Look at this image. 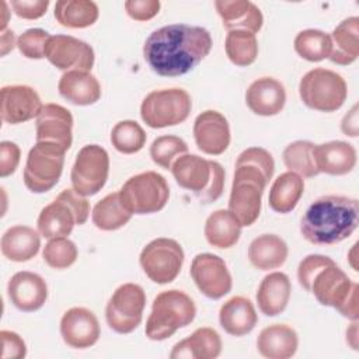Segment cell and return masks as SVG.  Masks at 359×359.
Returning <instances> with one entry per match:
<instances>
[{
    "instance_id": "cell-1",
    "label": "cell",
    "mask_w": 359,
    "mask_h": 359,
    "mask_svg": "<svg viewBox=\"0 0 359 359\" xmlns=\"http://www.w3.org/2000/svg\"><path fill=\"white\" fill-rule=\"evenodd\" d=\"M212 36L198 25L170 24L153 31L144 45L143 57L163 77L187 74L210 52Z\"/></svg>"
},
{
    "instance_id": "cell-2",
    "label": "cell",
    "mask_w": 359,
    "mask_h": 359,
    "mask_svg": "<svg viewBox=\"0 0 359 359\" xmlns=\"http://www.w3.org/2000/svg\"><path fill=\"white\" fill-rule=\"evenodd\" d=\"M273 171V157L262 147H248L237 157L229 198V212L241 227L251 226L258 219L262 194Z\"/></svg>"
},
{
    "instance_id": "cell-3",
    "label": "cell",
    "mask_w": 359,
    "mask_h": 359,
    "mask_svg": "<svg viewBox=\"0 0 359 359\" xmlns=\"http://www.w3.org/2000/svg\"><path fill=\"white\" fill-rule=\"evenodd\" d=\"M358 199L325 195L316 199L300 220L302 236L316 245H332L348 238L358 227Z\"/></svg>"
},
{
    "instance_id": "cell-4",
    "label": "cell",
    "mask_w": 359,
    "mask_h": 359,
    "mask_svg": "<svg viewBox=\"0 0 359 359\" xmlns=\"http://www.w3.org/2000/svg\"><path fill=\"white\" fill-rule=\"evenodd\" d=\"M170 170L177 184L202 203H212L223 194L224 168L217 161L187 153L175 158Z\"/></svg>"
},
{
    "instance_id": "cell-5",
    "label": "cell",
    "mask_w": 359,
    "mask_h": 359,
    "mask_svg": "<svg viewBox=\"0 0 359 359\" xmlns=\"http://www.w3.org/2000/svg\"><path fill=\"white\" fill-rule=\"evenodd\" d=\"M195 316L196 306L185 292L164 290L153 300L151 313L146 321V337L151 341H164L177 330L189 325Z\"/></svg>"
},
{
    "instance_id": "cell-6",
    "label": "cell",
    "mask_w": 359,
    "mask_h": 359,
    "mask_svg": "<svg viewBox=\"0 0 359 359\" xmlns=\"http://www.w3.org/2000/svg\"><path fill=\"white\" fill-rule=\"evenodd\" d=\"M303 104L320 112L338 111L348 95V87L341 74L334 70L316 67L307 72L299 83Z\"/></svg>"
},
{
    "instance_id": "cell-7",
    "label": "cell",
    "mask_w": 359,
    "mask_h": 359,
    "mask_svg": "<svg viewBox=\"0 0 359 359\" xmlns=\"http://www.w3.org/2000/svg\"><path fill=\"white\" fill-rule=\"evenodd\" d=\"M119 196L132 215H149L167 205L170 188L161 174L144 171L130 177L119 189Z\"/></svg>"
},
{
    "instance_id": "cell-8",
    "label": "cell",
    "mask_w": 359,
    "mask_h": 359,
    "mask_svg": "<svg viewBox=\"0 0 359 359\" xmlns=\"http://www.w3.org/2000/svg\"><path fill=\"white\" fill-rule=\"evenodd\" d=\"M66 150L56 143L36 142L28 151L24 167V184L34 194L50 191L59 181Z\"/></svg>"
},
{
    "instance_id": "cell-9",
    "label": "cell",
    "mask_w": 359,
    "mask_h": 359,
    "mask_svg": "<svg viewBox=\"0 0 359 359\" xmlns=\"http://www.w3.org/2000/svg\"><path fill=\"white\" fill-rule=\"evenodd\" d=\"M192 101L182 88H163L149 93L140 105L142 121L153 128L161 129L182 123L191 114Z\"/></svg>"
},
{
    "instance_id": "cell-10",
    "label": "cell",
    "mask_w": 359,
    "mask_h": 359,
    "mask_svg": "<svg viewBox=\"0 0 359 359\" xmlns=\"http://www.w3.org/2000/svg\"><path fill=\"white\" fill-rule=\"evenodd\" d=\"M184 258V250L178 241L160 237L151 240L142 250L139 262L143 272L151 282L165 285L180 275Z\"/></svg>"
},
{
    "instance_id": "cell-11",
    "label": "cell",
    "mask_w": 359,
    "mask_h": 359,
    "mask_svg": "<svg viewBox=\"0 0 359 359\" xmlns=\"http://www.w3.org/2000/svg\"><path fill=\"white\" fill-rule=\"evenodd\" d=\"M146 293L137 283H123L112 293L105 307V320L118 334L135 331L143 318Z\"/></svg>"
},
{
    "instance_id": "cell-12",
    "label": "cell",
    "mask_w": 359,
    "mask_h": 359,
    "mask_svg": "<svg viewBox=\"0 0 359 359\" xmlns=\"http://www.w3.org/2000/svg\"><path fill=\"white\" fill-rule=\"evenodd\" d=\"M109 174V156L98 144H86L80 149L72 167L70 180L73 189L81 196L98 194Z\"/></svg>"
},
{
    "instance_id": "cell-13",
    "label": "cell",
    "mask_w": 359,
    "mask_h": 359,
    "mask_svg": "<svg viewBox=\"0 0 359 359\" xmlns=\"http://www.w3.org/2000/svg\"><path fill=\"white\" fill-rule=\"evenodd\" d=\"M189 273L202 294L208 299H222L233 286L231 275L223 258L210 252L194 257Z\"/></svg>"
},
{
    "instance_id": "cell-14",
    "label": "cell",
    "mask_w": 359,
    "mask_h": 359,
    "mask_svg": "<svg viewBox=\"0 0 359 359\" xmlns=\"http://www.w3.org/2000/svg\"><path fill=\"white\" fill-rule=\"evenodd\" d=\"M45 57L59 70L90 72L94 66L93 48L72 35H50L45 45Z\"/></svg>"
},
{
    "instance_id": "cell-15",
    "label": "cell",
    "mask_w": 359,
    "mask_h": 359,
    "mask_svg": "<svg viewBox=\"0 0 359 359\" xmlns=\"http://www.w3.org/2000/svg\"><path fill=\"white\" fill-rule=\"evenodd\" d=\"M101 334L97 316L86 307H72L62 316L60 335L74 349H86L97 344Z\"/></svg>"
},
{
    "instance_id": "cell-16",
    "label": "cell",
    "mask_w": 359,
    "mask_h": 359,
    "mask_svg": "<svg viewBox=\"0 0 359 359\" xmlns=\"http://www.w3.org/2000/svg\"><path fill=\"white\" fill-rule=\"evenodd\" d=\"M1 95V119L10 125H18L36 118L43 108L38 93L25 84L4 86Z\"/></svg>"
},
{
    "instance_id": "cell-17",
    "label": "cell",
    "mask_w": 359,
    "mask_h": 359,
    "mask_svg": "<svg viewBox=\"0 0 359 359\" xmlns=\"http://www.w3.org/2000/svg\"><path fill=\"white\" fill-rule=\"evenodd\" d=\"M194 139L198 149L210 156L223 154L230 144V126L224 115L215 109L199 114L194 122Z\"/></svg>"
},
{
    "instance_id": "cell-18",
    "label": "cell",
    "mask_w": 359,
    "mask_h": 359,
    "mask_svg": "<svg viewBox=\"0 0 359 359\" xmlns=\"http://www.w3.org/2000/svg\"><path fill=\"white\" fill-rule=\"evenodd\" d=\"M36 142H50L66 151L73 142L72 112L59 104H45L36 116Z\"/></svg>"
},
{
    "instance_id": "cell-19",
    "label": "cell",
    "mask_w": 359,
    "mask_h": 359,
    "mask_svg": "<svg viewBox=\"0 0 359 359\" xmlns=\"http://www.w3.org/2000/svg\"><path fill=\"white\" fill-rule=\"evenodd\" d=\"M356 286V282H352L337 264H332L314 276L310 292L320 304L338 310Z\"/></svg>"
},
{
    "instance_id": "cell-20",
    "label": "cell",
    "mask_w": 359,
    "mask_h": 359,
    "mask_svg": "<svg viewBox=\"0 0 359 359\" xmlns=\"http://www.w3.org/2000/svg\"><path fill=\"white\" fill-rule=\"evenodd\" d=\"M7 294L13 306L20 311L32 313L45 304L48 299V285L41 275L20 271L10 278Z\"/></svg>"
},
{
    "instance_id": "cell-21",
    "label": "cell",
    "mask_w": 359,
    "mask_h": 359,
    "mask_svg": "<svg viewBox=\"0 0 359 359\" xmlns=\"http://www.w3.org/2000/svg\"><path fill=\"white\" fill-rule=\"evenodd\" d=\"M285 102V87L273 77L257 79L245 91L247 107L259 116L278 115L283 109Z\"/></svg>"
},
{
    "instance_id": "cell-22",
    "label": "cell",
    "mask_w": 359,
    "mask_h": 359,
    "mask_svg": "<svg viewBox=\"0 0 359 359\" xmlns=\"http://www.w3.org/2000/svg\"><path fill=\"white\" fill-rule=\"evenodd\" d=\"M313 156L318 172L330 175H345L356 165L355 147L342 140L314 144Z\"/></svg>"
},
{
    "instance_id": "cell-23",
    "label": "cell",
    "mask_w": 359,
    "mask_h": 359,
    "mask_svg": "<svg viewBox=\"0 0 359 359\" xmlns=\"http://www.w3.org/2000/svg\"><path fill=\"white\" fill-rule=\"evenodd\" d=\"M223 27L229 31L244 29L257 34L264 24V17L258 6L248 0H217L215 1Z\"/></svg>"
},
{
    "instance_id": "cell-24",
    "label": "cell",
    "mask_w": 359,
    "mask_h": 359,
    "mask_svg": "<svg viewBox=\"0 0 359 359\" xmlns=\"http://www.w3.org/2000/svg\"><path fill=\"white\" fill-rule=\"evenodd\" d=\"M299 346L297 332L287 324H271L257 338L259 355L268 359H289Z\"/></svg>"
},
{
    "instance_id": "cell-25",
    "label": "cell",
    "mask_w": 359,
    "mask_h": 359,
    "mask_svg": "<svg viewBox=\"0 0 359 359\" xmlns=\"http://www.w3.org/2000/svg\"><path fill=\"white\" fill-rule=\"evenodd\" d=\"M59 94L74 105H93L101 97V86L90 72L69 70L57 84Z\"/></svg>"
},
{
    "instance_id": "cell-26",
    "label": "cell",
    "mask_w": 359,
    "mask_h": 359,
    "mask_svg": "<svg viewBox=\"0 0 359 359\" xmlns=\"http://www.w3.org/2000/svg\"><path fill=\"white\" fill-rule=\"evenodd\" d=\"M258 317L254 304L244 296H233L224 302L219 310V323L222 328L233 337L250 334L257 325Z\"/></svg>"
},
{
    "instance_id": "cell-27",
    "label": "cell",
    "mask_w": 359,
    "mask_h": 359,
    "mask_svg": "<svg viewBox=\"0 0 359 359\" xmlns=\"http://www.w3.org/2000/svg\"><path fill=\"white\" fill-rule=\"evenodd\" d=\"M290 279L283 272H271L259 283L257 290V303L262 314L275 317L280 314L290 299Z\"/></svg>"
},
{
    "instance_id": "cell-28",
    "label": "cell",
    "mask_w": 359,
    "mask_h": 359,
    "mask_svg": "<svg viewBox=\"0 0 359 359\" xmlns=\"http://www.w3.org/2000/svg\"><path fill=\"white\" fill-rule=\"evenodd\" d=\"M222 352V338L210 327H201L189 337L177 342L170 353L171 359H215Z\"/></svg>"
},
{
    "instance_id": "cell-29",
    "label": "cell",
    "mask_w": 359,
    "mask_h": 359,
    "mask_svg": "<svg viewBox=\"0 0 359 359\" xmlns=\"http://www.w3.org/2000/svg\"><path fill=\"white\" fill-rule=\"evenodd\" d=\"M77 224V215L73 208L59 195L46 205L38 216V231L42 237L50 240L56 237H66Z\"/></svg>"
},
{
    "instance_id": "cell-30",
    "label": "cell",
    "mask_w": 359,
    "mask_h": 359,
    "mask_svg": "<svg viewBox=\"0 0 359 359\" xmlns=\"http://www.w3.org/2000/svg\"><path fill=\"white\" fill-rule=\"evenodd\" d=\"M1 254L13 262H25L34 258L41 247V234L29 226H13L1 236Z\"/></svg>"
},
{
    "instance_id": "cell-31",
    "label": "cell",
    "mask_w": 359,
    "mask_h": 359,
    "mask_svg": "<svg viewBox=\"0 0 359 359\" xmlns=\"http://www.w3.org/2000/svg\"><path fill=\"white\" fill-rule=\"evenodd\" d=\"M287 244L276 234H261L248 247V259L259 271L282 266L287 258Z\"/></svg>"
},
{
    "instance_id": "cell-32",
    "label": "cell",
    "mask_w": 359,
    "mask_h": 359,
    "mask_svg": "<svg viewBox=\"0 0 359 359\" xmlns=\"http://www.w3.org/2000/svg\"><path fill=\"white\" fill-rule=\"evenodd\" d=\"M331 42L332 50L330 60L339 66L353 63L359 56V18L356 15L341 21L332 31Z\"/></svg>"
},
{
    "instance_id": "cell-33",
    "label": "cell",
    "mask_w": 359,
    "mask_h": 359,
    "mask_svg": "<svg viewBox=\"0 0 359 359\" xmlns=\"http://www.w3.org/2000/svg\"><path fill=\"white\" fill-rule=\"evenodd\" d=\"M303 192H304L303 178L293 171H286V172H282L273 181L269 189L268 203L271 209L278 213H289L297 206Z\"/></svg>"
},
{
    "instance_id": "cell-34",
    "label": "cell",
    "mask_w": 359,
    "mask_h": 359,
    "mask_svg": "<svg viewBox=\"0 0 359 359\" xmlns=\"http://www.w3.org/2000/svg\"><path fill=\"white\" fill-rule=\"evenodd\" d=\"M240 236L241 224L229 210H215L205 222V237L212 247L230 248L238 241Z\"/></svg>"
},
{
    "instance_id": "cell-35",
    "label": "cell",
    "mask_w": 359,
    "mask_h": 359,
    "mask_svg": "<svg viewBox=\"0 0 359 359\" xmlns=\"http://www.w3.org/2000/svg\"><path fill=\"white\" fill-rule=\"evenodd\" d=\"M53 15L62 27L77 29L91 27L98 20L100 10L91 0H59Z\"/></svg>"
},
{
    "instance_id": "cell-36",
    "label": "cell",
    "mask_w": 359,
    "mask_h": 359,
    "mask_svg": "<svg viewBox=\"0 0 359 359\" xmlns=\"http://www.w3.org/2000/svg\"><path fill=\"white\" fill-rule=\"evenodd\" d=\"M132 217V213L123 206L119 191L108 194L93 208L91 219L97 229L112 231L123 227Z\"/></svg>"
},
{
    "instance_id": "cell-37",
    "label": "cell",
    "mask_w": 359,
    "mask_h": 359,
    "mask_svg": "<svg viewBox=\"0 0 359 359\" xmlns=\"http://www.w3.org/2000/svg\"><path fill=\"white\" fill-rule=\"evenodd\" d=\"M296 53L309 62H321L328 59L332 50L330 34L321 29H303L293 42Z\"/></svg>"
},
{
    "instance_id": "cell-38",
    "label": "cell",
    "mask_w": 359,
    "mask_h": 359,
    "mask_svg": "<svg viewBox=\"0 0 359 359\" xmlns=\"http://www.w3.org/2000/svg\"><path fill=\"white\" fill-rule=\"evenodd\" d=\"M229 60L240 67L250 66L258 56V41L255 34L244 29L229 31L224 42Z\"/></svg>"
},
{
    "instance_id": "cell-39",
    "label": "cell",
    "mask_w": 359,
    "mask_h": 359,
    "mask_svg": "<svg viewBox=\"0 0 359 359\" xmlns=\"http://www.w3.org/2000/svg\"><path fill=\"white\" fill-rule=\"evenodd\" d=\"M314 143L309 140H294L283 150V163L289 171L299 174L302 178H313L318 175V170L313 156Z\"/></svg>"
},
{
    "instance_id": "cell-40",
    "label": "cell",
    "mask_w": 359,
    "mask_h": 359,
    "mask_svg": "<svg viewBox=\"0 0 359 359\" xmlns=\"http://www.w3.org/2000/svg\"><path fill=\"white\" fill-rule=\"evenodd\" d=\"M146 132L136 121H121L111 130V143L122 154H133L146 144Z\"/></svg>"
},
{
    "instance_id": "cell-41",
    "label": "cell",
    "mask_w": 359,
    "mask_h": 359,
    "mask_svg": "<svg viewBox=\"0 0 359 359\" xmlns=\"http://www.w3.org/2000/svg\"><path fill=\"white\" fill-rule=\"evenodd\" d=\"M188 153V144L178 136L163 135L153 140L150 146V157L154 164L164 170H170L174 160Z\"/></svg>"
},
{
    "instance_id": "cell-42",
    "label": "cell",
    "mask_w": 359,
    "mask_h": 359,
    "mask_svg": "<svg viewBox=\"0 0 359 359\" xmlns=\"http://www.w3.org/2000/svg\"><path fill=\"white\" fill-rule=\"evenodd\" d=\"M79 251L76 244L66 237L50 238L42 251L43 261L53 269H66L77 259Z\"/></svg>"
},
{
    "instance_id": "cell-43",
    "label": "cell",
    "mask_w": 359,
    "mask_h": 359,
    "mask_svg": "<svg viewBox=\"0 0 359 359\" xmlns=\"http://www.w3.org/2000/svg\"><path fill=\"white\" fill-rule=\"evenodd\" d=\"M50 35L42 28H31L17 38L20 53L28 59L45 57V45Z\"/></svg>"
},
{
    "instance_id": "cell-44",
    "label": "cell",
    "mask_w": 359,
    "mask_h": 359,
    "mask_svg": "<svg viewBox=\"0 0 359 359\" xmlns=\"http://www.w3.org/2000/svg\"><path fill=\"white\" fill-rule=\"evenodd\" d=\"M335 264V261L330 257L321 255V254H310L307 257H304L299 266H297V280L300 283V286L310 292L311 287V282L314 279V276L325 266Z\"/></svg>"
},
{
    "instance_id": "cell-45",
    "label": "cell",
    "mask_w": 359,
    "mask_h": 359,
    "mask_svg": "<svg viewBox=\"0 0 359 359\" xmlns=\"http://www.w3.org/2000/svg\"><path fill=\"white\" fill-rule=\"evenodd\" d=\"M123 6L132 20L147 21L158 14L161 4L158 0H128Z\"/></svg>"
},
{
    "instance_id": "cell-46",
    "label": "cell",
    "mask_w": 359,
    "mask_h": 359,
    "mask_svg": "<svg viewBox=\"0 0 359 359\" xmlns=\"http://www.w3.org/2000/svg\"><path fill=\"white\" fill-rule=\"evenodd\" d=\"M21 157V150L17 143L10 140H3L0 143V177L6 178L18 167Z\"/></svg>"
},
{
    "instance_id": "cell-47",
    "label": "cell",
    "mask_w": 359,
    "mask_h": 359,
    "mask_svg": "<svg viewBox=\"0 0 359 359\" xmlns=\"http://www.w3.org/2000/svg\"><path fill=\"white\" fill-rule=\"evenodd\" d=\"M3 359H22L27 355V345L24 339L14 331H0Z\"/></svg>"
},
{
    "instance_id": "cell-48",
    "label": "cell",
    "mask_w": 359,
    "mask_h": 359,
    "mask_svg": "<svg viewBox=\"0 0 359 359\" xmlns=\"http://www.w3.org/2000/svg\"><path fill=\"white\" fill-rule=\"evenodd\" d=\"M11 7L20 18L38 20L46 13L49 0H13Z\"/></svg>"
},
{
    "instance_id": "cell-49",
    "label": "cell",
    "mask_w": 359,
    "mask_h": 359,
    "mask_svg": "<svg viewBox=\"0 0 359 359\" xmlns=\"http://www.w3.org/2000/svg\"><path fill=\"white\" fill-rule=\"evenodd\" d=\"M359 119H358V104H355L348 114H345V116L341 121V130L344 132V135L351 136V137H356L358 136V125Z\"/></svg>"
},
{
    "instance_id": "cell-50",
    "label": "cell",
    "mask_w": 359,
    "mask_h": 359,
    "mask_svg": "<svg viewBox=\"0 0 359 359\" xmlns=\"http://www.w3.org/2000/svg\"><path fill=\"white\" fill-rule=\"evenodd\" d=\"M338 311H339L344 317H346V318H349V320H352V321L358 320V317H359V309H358V286L353 287V290L351 292V294L348 296V299L344 302V304L338 309Z\"/></svg>"
},
{
    "instance_id": "cell-51",
    "label": "cell",
    "mask_w": 359,
    "mask_h": 359,
    "mask_svg": "<svg viewBox=\"0 0 359 359\" xmlns=\"http://www.w3.org/2000/svg\"><path fill=\"white\" fill-rule=\"evenodd\" d=\"M15 45H17V41H15L14 32L11 29L1 31V36H0V55L6 56L8 52H11L14 49Z\"/></svg>"
},
{
    "instance_id": "cell-52",
    "label": "cell",
    "mask_w": 359,
    "mask_h": 359,
    "mask_svg": "<svg viewBox=\"0 0 359 359\" xmlns=\"http://www.w3.org/2000/svg\"><path fill=\"white\" fill-rule=\"evenodd\" d=\"M346 342L351 345L352 349H358V320H355L346 330Z\"/></svg>"
},
{
    "instance_id": "cell-53",
    "label": "cell",
    "mask_w": 359,
    "mask_h": 359,
    "mask_svg": "<svg viewBox=\"0 0 359 359\" xmlns=\"http://www.w3.org/2000/svg\"><path fill=\"white\" fill-rule=\"evenodd\" d=\"M356 247H358V244H353V247H352V250H351V254H349V262H351V266L355 269V271H358V266H356V264H355V255H353V252L356 251Z\"/></svg>"
}]
</instances>
